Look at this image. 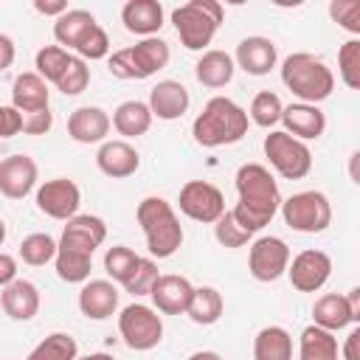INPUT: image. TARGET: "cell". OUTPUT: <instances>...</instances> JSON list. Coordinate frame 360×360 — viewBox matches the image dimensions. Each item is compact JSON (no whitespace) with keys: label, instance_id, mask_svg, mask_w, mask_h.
Segmentation results:
<instances>
[{"label":"cell","instance_id":"83f0119b","mask_svg":"<svg viewBox=\"0 0 360 360\" xmlns=\"http://www.w3.org/2000/svg\"><path fill=\"white\" fill-rule=\"evenodd\" d=\"M96 17L87 8H68L62 17H56L53 22V39L59 42V48H79V42L96 28Z\"/></svg>","mask_w":360,"mask_h":360},{"label":"cell","instance_id":"277c9868","mask_svg":"<svg viewBox=\"0 0 360 360\" xmlns=\"http://www.w3.org/2000/svg\"><path fill=\"white\" fill-rule=\"evenodd\" d=\"M281 82L284 87L301 101V104H321L332 96L335 90V73L332 68L315 56V53H307V51H298V53H290L284 62H281Z\"/></svg>","mask_w":360,"mask_h":360},{"label":"cell","instance_id":"681fc988","mask_svg":"<svg viewBox=\"0 0 360 360\" xmlns=\"http://www.w3.org/2000/svg\"><path fill=\"white\" fill-rule=\"evenodd\" d=\"M343 360H360V326H354V329L346 335V343H343Z\"/></svg>","mask_w":360,"mask_h":360},{"label":"cell","instance_id":"f907efd6","mask_svg":"<svg viewBox=\"0 0 360 360\" xmlns=\"http://www.w3.org/2000/svg\"><path fill=\"white\" fill-rule=\"evenodd\" d=\"M346 304H349L354 321H360V287H352V290L346 292Z\"/></svg>","mask_w":360,"mask_h":360},{"label":"cell","instance_id":"5bb4252c","mask_svg":"<svg viewBox=\"0 0 360 360\" xmlns=\"http://www.w3.org/2000/svg\"><path fill=\"white\" fill-rule=\"evenodd\" d=\"M332 276V259L329 253L309 248L301 250L298 256H292V262L287 264V278L298 292H315L321 290Z\"/></svg>","mask_w":360,"mask_h":360},{"label":"cell","instance_id":"44dd1931","mask_svg":"<svg viewBox=\"0 0 360 360\" xmlns=\"http://www.w3.org/2000/svg\"><path fill=\"white\" fill-rule=\"evenodd\" d=\"M281 124H284L287 135H292L298 141H315L326 129V115L321 112V107L298 101V104H290L281 110Z\"/></svg>","mask_w":360,"mask_h":360},{"label":"cell","instance_id":"816d5d0a","mask_svg":"<svg viewBox=\"0 0 360 360\" xmlns=\"http://www.w3.org/2000/svg\"><path fill=\"white\" fill-rule=\"evenodd\" d=\"M186 360H222L217 352H208V349H202V352H194V354H188Z\"/></svg>","mask_w":360,"mask_h":360},{"label":"cell","instance_id":"ffe728a7","mask_svg":"<svg viewBox=\"0 0 360 360\" xmlns=\"http://www.w3.org/2000/svg\"><path fill=\"white\" fill-rule=\"evenodd\" d=\"M96 166H98L101 174H107L112 180H124V177L138 172L141 155L127 141H104L96 152Z\"/></svg>","mask_w":360,"mask_h":360},{"label":"cell","instance_id":"f1b7e54d","mask_svg":"<svg viewBox=\"0 0 360 360\" xmlns=\"http://www.w3.org/2000/svg\"><path fill=\"white\" fill-rule=\"evenodd\" d=\"M112 127L118 135L124 138H138V135H146L149 127H152V112L146 107V101H138V98H129V101H121L112 112Z\"/></svg>","mask_w":360,"mask_h":360},{"label":"cell","instance_id":"ee69618b","mask_svg":"<svg viewBox=\"0 0 360 360\" xmlns=\"http://www.w3.org/2000/svg\"><path fill=\"white\" fill-rule=\"evenodd\" d=\"M51 127H53V112L51 110L20 112V132L22 135H45Z\"/></svg>","mask_w":360,"mask_h":360},{"label":"cell","instance_id":"ac0fdd59","mask_svg":"<svg viewBox=\"0 0 360 360\" xmlns=\"http://www.w3.org/2000/svg\"><path fill=\"white\" fill-rule=\"evenodd\" d=\"M79 309L90 321H107L118 309V290L110 278H87L79 290Z\"/></svg>","mask_w":360,"mask_h":360},{"label":"cell","instance_id":"c3c4849f","mask_svg":"<svg viewBox=\"0 0 360 360\" xmlns=\"http://www.w3.org/2000/svg\"><path fill=\"white\" fill-rule=\"evenodd\" d=\"M14 56H17V48H14V39H11L8 34H0V73H3L6 68H11V62H14Z\"/></svg>","mask_w":360,"mask_h":360},{"label":"cell","instance_id":"e575fe53","mask_svg":"<svg viewBox=\"0 0 360 360\" xmlns=\"http://www.w3.org/2000/svg\"><path fill=\"white\" fill-rule=\"evenodd\" d=\"M281 110H284V104H281L278 93H273V90H262V93L253 96L248 118H250L256 127L270 129V127H276V124L281 121Z\"/></svg>","mask_w":360,"mask_h":360},{"label":"cell","instance_id":"74e56055","mask_svg":"<svg viewBox=\"0 0 360 360\" xmlns=\"http://www.w3.org/2000/svg\"><path fill=\"white\" fill-rule=\"evenodd\" d=\"M338 73L349 90L360 87V39H346L338 51Z\"/></svg>","mask_w":360,"mask_h":360},{"label":"cell","instance_id":"cb8c5ba5","mask_svg":"<svg viewBox=\"0 0 360 360\" xmlns=\"http://www.w3.org/2000/svg\"><path fill=\"white\" fill-rule=\"evenodd\" d=\"M0 307L11 321H31L39 312V290L28 278H14L0 292Z\"/></svg>","mask_w":360,"mask_h":360},{"label":"cell","instance_id":"7dc6e473","mask_svg":"<svg viewBox=\"0 0 360 360\" xmlns=\"http://www.w3.org/2000/svg\"><path fill=\"white\" fill-rule=\"evenodd\" d=\"M34 8L45 17H62L68 11V3L65 0H34Z\"/></svg>","mask_w":360,"mask_h":360},{"label":"cell","instance_id":"d6986e66","mask_svg":"<svg viewBox=\"0 0 360 360\" xmlns=\"http://www.w3.org/2000/svg\"><path fill=\"white\" fill-rule=\"evenodd\" d=\"M278 62L276 53V42L267 37H245L236 45L233 53V65L242 68L248 76H267Z\"/></svg>","mask_w":360,"mask_h":360},{"label":"cell","instance_id":"7402d4cb","mask_svg":"<svg viewBox=\"0 0 360 360\" xmlns=\"http://www.w3.org/2000/svg\"><path fill=\"white\" fill-rule=\"evenodd\" d=\"M112 121L101 107H79L68 115V135L76 143H104Z\"/></svg>","mask_w":360,"mask_h":360},{"label":"cell","instance_id":"5b68a950","mask_svg":"<svg viewBox=\"0 0 360 360\" xmlns=\"http://www.w3.org/2000/svg\"><path fill=\"white\" fill-rule=\"evenodd\" d=\"M135 219L146 236V248L152 259H169L183 245V225L177 219V211L163 197H143L138 202Z\"/></svg>","mask_w":360,"mask_h":360},{"label":"cell","instance_id":"4316f807","mask_svg":"<svg viewBox=\"0 0 360 360\" xmlns=\"http://www.w3.org/2000/svg\"><path fill=\"white\" fill-rule=\"evenodd\" d=\"M312 323L326 329V332H340L346 329L349 323H357L349 304H346V295L340 292H323L315 304H312Z\"/></svg>","mask_w":360,"mask_h":360},{"label":"cell","instance_id":"7bdbcfd3","mask_svg":"<svg viewBox=\"0 0 360 360\" xmlns=\"http://www.w3.org/2000/svg\"><path fill=\"white\" fill-rule=\"evenodd\" d=\"M76 53H79V59H84V62H87V59L96 62V59L110 56V37H107V31H104L101 25H96V28L79 42Z\"/></svg>","mask_w":360,"mask_h":360},{"label":"cell","instance_id":"8fae6325","mask_svg":"<svg viewBox=\"0 0 360 360\" xmlns=\"http://www.w3.org/2000/svg\"><path fill=\"white\" fill-rule=\"evenodd\" d=\"M177 202H180V211L188 219L205 222V225H214L225 214V197L208 180H188V183H183V188L177 194Z\"/></svg>","mask_w":360,"mask_h":360},{"label":"cell","instance_id":"1f68e13d","mask_svg":"<svg viewBox=\"0 0 360 360\" xmlns=\"http://www.w3.org/2000/svg\"><path fill=\"white\" fill-rule=\"evenodd\" d=\"M225 312V301H222V292L217 287H194V295L188 301V309L186 315L200 323V326H211L222 318Z\"/></svg>","mask_w":360,"mask_h":360},{"label":"cell","instance_id":"9c48e42d","mask_svg":"<svg viewBox=\"0 0 360 360\" xmlns=\"http://www.w3.org/2000/svg\"><path fill=\"white\" fill-rule=\"evenodd\" d=\"M264 155L270 166L284 177V180H301L312 172V152L304 141L287 135L284 129H270L264 135Z\"/></svg>","mask_w":360,"mask_h":360},{"label":"cell","instance_id":"3957f363","mask_svg":"<svg viewBox=\"0 0 360 360\" xmlns=\"http://www.w3.org/2000/svg\"><path fill=\"white\" fill-rule=\"evenodd\" d=\"M248 112L228 96H214L205 101L202 112L191 124V135L200 146L217 149L239 143L248 135Z\"/></svg>","mask_w":360,"mask_h":360},{"label":"cell","instance_id":"9a60e30c","mask_svg":"<svg viewBox=\"0 0 360 360\" xmlns=\"http://www.w3.org/2000/svg\"><path fill=\"white\" fill-rule=\"evenodd\" d=\"M39 169L28 155H8L0 160V194L8 200H22L37 186Z\"/></svg>","mask_w":360,"mask_h":360},{"label":"cell","instance_id":"603a6c76","mask_svg":"<svg viewBox=\"0 0 360 360\" xmlns=\"http://www.w3.org/2000/svg\"><path fill=\"white\" fill-rule=\"evenodd\" d=\"M163 6L158 0H129L121 8V22L129 34L138 37H158V31L163 28Z\"/></svg>","mask_w":360,"mask_h":360},{"label":"cell","instance_id":"6da1fadb","mask_svg":"<svg viewBox=\"0 0 360 360\" xmlns=\"http://www.w3.org/2000/svg\"><path fill=\"white\" fill-rule=\"evenodd\" d=\"M107 239V225L101 217L76 214L62 228L56 242V276L68 284H84L93 270V253Z\"/></svg>","mask_w":360,"mask_h":360},{"label":"cell","instance_id":"8d00e7d4","mask_svg":"<svg viewBox=\"0 0 360 360\" xmlns=\"http://www.w3.org/2000/svg\"><path fill=\"white\" fill-rule=\"evenodd\" d=\"M138 259H141V256H138L132 248H127V245H112V248H107V253H104V270H107V276L112 278V284L118 281V284L124 287L127 278L132 276Z\"/></svg>","mask_w":360,"mask_h":360},{"label":"cell","instance_id":"30bf717a","mask_svg":"<svg viewBox=\"0 0 360 360\" xmlns=\"http://www.w3.org/2000/svg\"><path fill=\"white\" fill-rule=\"evenodd\" d=\"M118 332L132 352H149L163 340V318L155 307L129 304L118 315Z\"/></svg>","mask_w":360,"mask_h":360},{"label":"cell","instance_id":"d4e9b609","mask_svg":"<svg viewBox=\"0 0 360 360\" xmlns=\"http://www.w3.org/2000/svg\"><path fill=\"white\" fill-rule=\"evenodd\" d=\"M48 82L42 76H37L34 70L20 73L11 84V107L17 112H37V110H48Z\"/></svg>","mask_w":360,"mask_h":360},{"label":"cell","instance_id":"8992f818","mask_svg":"<svg viewBox=\"0 0 360 360\" xmlns=\"http://www.w3.org/2000/svg\"><path fill=\"white\" fill-rule=\"evenodd\" d=\"M222 17H225V8L217 0H188L172 11L174 31H177L183 48H188V51L208 48L222 25Z\"/></svg>","mask_w":360,"mask_h":360},{"label":"cell","instance_id":"60d3db41","mask_svg":"<svg viewBox=\"0 0 360 360\" xmlns=\"http://www.w3.org/2000/svg\"><path fill=\"white\" fill-rule=\"evenodd\" d=\"M158 264H155V259H138V264H135V270H132V276L127 278V284H124V290L127 292H132V295H149V290H152V284L158 281Z\"/></svg>","mask_w":360,"mask_h":360},{"label":"cell","instance_id":"e0dca14e","mask_svg":"<svg viewBox=\"0 0 360 360\" xmlns=\"http://www.w3.org/2000/svg\"><path fill=\"white\" fill-rule=\"evenodd\" d=\"M188 104H191V96H188L186 84L183 82H174V79L158 82L149 90V101H146L152 118H160V121H177V118H183L186 110H188Z\"/></svg>","mask_w":360,"mask_h":360},{"label":"cell","instance_id":"7c38bea8","mask_svg":"<svg viewBox=\"0 0 360 360\" xmlns=\"http://www.w3.org/2000/svg\"><path fill=\"white\" fill-rule=\"evenodd\" d=\"M287 264H290V248H287L284 239H278V236H259L250 245L248 270H250V276L256 281L270 284V281L281 278L287 273Z\"/></svg>","mask_w":360,"mask_h":360},{"label":"cell","instance_id":"d6a6232c","mask_svg":"<svg viewBox=\"0 0 360 360\" xmlns=\"http://www.w3.org/2000/svg\"><path fill=\"white\" fill-rule=\"evenodd\" d=\"M79 343L68 332H51L45 340H39L25 360H76Z\"/></svg>","mask_w":360,"mask_h":360},{"label":"cell","instance_id":"f35d334b","mask_svg":"<svg viewBox=\"0 0 360 360\" xmlns=\"http://www.w3.org/2000/svg\"><path fill=\"white\" fill-rule=\"evenodd\" d=\"M87 84H90V68H87V62L79 59V56H70L65 73L56 82V90L65 93V96H79V93L87 90Z\"/></svg>","mask_w":360,"mask_h":360},{"label":"cell","instance_id":"2e32d148","mask_svg":"<svg viewBox=\"0 0 360 360\" xmlns=\"http://www.w3.org/2000/svg\"><path fill=\"white\" fill-rule=\"evenodd\" d=\"M194 295V284L186 276L163 273L149 290V298L160 315H183L188 309V301Z\"/></svg>","mask_w":360,"mask_h":360},{"label":"cell","instance_id":"b9f144b4","mask_svg":"<svg viewBox=\"0 0 360 360\" xmlns=\"http://www.w3.org/2000/svg\"><path fill=\"white\" fill-rule=\"evenodd\" d=\"M329 17L349 34H360V0H332Z\"/></svg>","mask_w":360,"mask_h":360},{"label":"cell","instance_id":"bcb514c9","mask_svg":"<svg viewBox=\"0 0 360 360\" xmlns=\"http://www.w3.org/2000/svg\"><path fill=\"white\" fill-rule=\"evenodd\" d=\"M14 278H17V259L11 253H3L0 250V290L8 287Z\"/></svg>","mask_w":360,"mask_h":360},{"label":"cell","instance_id":"4fadbf2b","mask_svg":"<svg viewBox=\"0 0 360 360\" xmlns=\"http://www.w3.org/2000/svg\"><path fill=\"white\" fill-rule=\"evenodd\" d=\"M79 205H82V191L73 180L68 177H53V180H45L39 188H37V208L51 217V219H70L79 214Z\"/></svg>","mask_w":360,"mask_h":360},{"label":"cell","instance_id":"f6af8a7d","mask_svg":"<svg viewBox=\"0 0 360 360\" xmlns=\"http://www.w3.org/2000/svg\"><path fill=\"white\" fill-rule=\"evenodd\" d=\"M11 135H20V112L8 104L0 107V138H11Z\"/></svg>","mask_w":360,"mask_h":360},{"label":"cell","instance_id":"db71d44e","mask_svg":"<svg viewBox=\"0 0 360 360\" xmlns=\"http://www.w3.org/2000/svg\"><path fill=\"white\" fill-rule=\"evenodd\" d=\"M3 242H6V222L0 219V245H3Z\"/></svg>","mask_w":360,"mask_h":360},{"label":"cell","instance_id":"484cf974","mask_svg":"<svg viewBox=\"0 0 360 360\" xmlns=\"http://www.w3.org/2000/svg\"><path fill=\"white\" fill-rule=\"evenodd\" d=\"M233 70H236L233 56H231L228 51H219V48L205 51V53L197 59V65H194L197 82H200L202 87H211V90H219V87L231 84Z\"/></svg>","mask_w":360,"mask_h":360},{"label":"cell","instance_id":"f546056e","mask_svg":"<svg viewBox=\"0 0 360 360\" xmlns=\"http://www.w3.org/2000/svg\"><path fill=\"white\" fill-rule=\"evenodd\" d=\"M253 360H292V335L284 326H264L253 338Z\"/></svg>","mask_w":360,"mask_h":360},{"label":"cell","instance_id":"836d02e7","mask_svg":"<svg viewBox=\"0 0 360 360\" xmlns=\"http://www.w3.org/2000/svg\"><path fill=\"white\" fill-rule=\"evenodd\" d=\"M70 56L73 53H68L65 48H59V45H45V48H39L37 51V56H34V73L37 76H42L45 82H51V84H56L59 82V76L65 73V68H68V62H70Z\"/></svg>","mask_w":360,"mask_h":360},{"label":"cell","instance_id":"7a4b0ae2","mask_svg":"<svg viewBox=\"0 0 360 360\" xmlns=\"http://www.w3.org/2000/svg\"><path fill=\"white\" fill-rule=\"evenodd\" d=\"M233 183H236L239 202L231 208V214L239 222V228H245L253 236L256 231L270 225V219L278 214V205H281L278 183L270 174V169L262 163H242L236 169Z\"/></svg>","mask_w":360,"mask_h":360},{"label":"cell","instance_id":"f5cc1de1","mask_svg":"<svg viewBox=\"0 0 360 360\" xmlns=\"http://www.w3.org/2000/svg\"><path fill=\"white\" fill-rule=\"evenodd\" d=\"M76 360H115V357L107 354V352H93V354H84V357H76Z\"/></svg>","mask_w":360,"mask_h":360},{"label":"cell","instance_id":"ab89813d","mask_svg":"<svg viewBox=\"0 0 360 360\" xmlns=\"http://www.w3.org/2000/svg\"><path fill=\"white\" fill-rule=\"evenodd\" d=\"M214 236H217V242H219L222 248H242V245L250 242V233H248L245 228H239V222L233 219L231 211H225V214L214 222Z\"/></svg>","mask_w":360,"mask_h":360},{"label":"cell","instance_id":"52a82bcc","mask_svg":"<svg viewBox=\"0 0 360 360\" xmlns=\"http://www.w3.org/2000/svg\"><path fill=\"white\" fill-rule=\"evenodd\" d=\"M172 59V51H169V42L160 39V37H146L129 48H121L115 53L107 56V68L115 79H149L155 76L158 70H163Z\"/></svg>","mask_w":360,"mask_h":360},{"label":"cell","instance_id":"4dcf8cb0","mask_svg":"<svg viewBox=\"0 0 360 360\" xmlns=\"http://www.w3.org/2000/svg\"><path fill=\"white\" fill-rule=\"evenodd\" d=\"M298 360H338V338L315 323L304 326L298 338Z\"/></svg>","mask_w":360,"mask_h":360},{"label":"cell","instance_id":"d590c367","mask_svg":"<svg viewBox=\"0 0 360 360\" xmlns=\"http://www.w3.org/2000/svg\"><path fill=\"white\" fill-rule=\"evenodd\" d=\"M20 259L31 267H42L56 259V239L51 233H28L20 242Z\"/></svg>","mask_w":360,"mask_h":360},{"label":"cell","instance_id":"ba28073f","mask_svg":"<svg viewBox=\"0 0 360 360\" xmlns=\"http://www.w3.org/2000/svg\"><path fill=\"white\" fill-rule=\"evenodd\" d=\"M287 228L298 231V233H323L332 225V202L323 191H298L287 200H281L278 205Z\"/></svg>","mask_w":360,"mask_h":360}]
</instances>
